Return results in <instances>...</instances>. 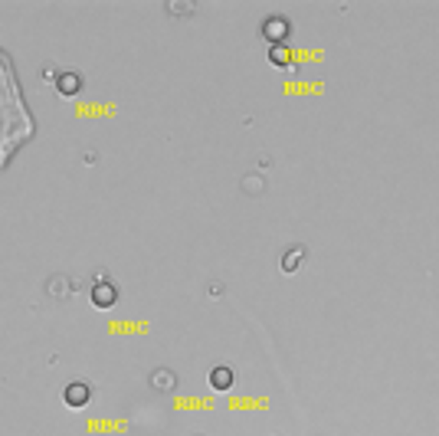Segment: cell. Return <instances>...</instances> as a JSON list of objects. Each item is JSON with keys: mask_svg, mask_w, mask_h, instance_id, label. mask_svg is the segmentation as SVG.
<instances>
[{"mask_svg": "<svg viewBox=\"0 0 439 436\" xmlns=\"http://www.w3.org/2000/svg\"><path fill=\"white\" fill-rule=\"evenodd\" d=\"M289 33H292V26L282 13H272V17H265L263 20V39L269 43V46H286Z\"/></svg>", "mask_w": 439, "mask_h": 436, "instance_id": "1", "label": "cell"}, {"mask_svg": "<svg viewBox=\"0 0 439 436\" xmlns=\"http://www.w3.org/2000/svg\"><path fill=\"white\" fill-rule=\"evenodd\" d=\"M88 299H92L95 309H112L115 302H118V286L109 282V279H99L95 286L88 289Z\"/></svg>", "mask_w": 439, "mask_h": 436, "instance_id": "2", "label": "cell"}, {"mask_svg": "<svg viewBox=\"0 0 439 436\" xmlns=\"http://www.w3.org/2000/svg\"><path fill=\"white\" fill-rule=\"evenodd\" d=\"M63 400L73 407V410H79V407H86L88 400H92V387L82 384V381H73V384H66Z\"/></svg>", "mask_w": 439, "mask_h": 436, "instance_id": "3", "label": "cell"}, {"mask_svg": "<svg viewBox=\"0 0 439 436\" xmlns=\"http://www.w3.org/2000/svg\"><path fill=\"white\" fill-rule=\"evenodd\" d=\"M148 384H151V390H158V394H171L177 387V374L171 371V367H154L148 377Z\"/></svg>", "mask_w": 439, "mask_h": 436, "instance_id": "4", "label": "cell"}, {"mask_svg": "<svg viewBox=\"0 0 439 436\" xmlns=\"http://www.w3.org/2000/svg\"><path fill=\"white\" fill-rule=\"evenodd\" d=\"M79 89H82V75L79 73H59L56 75V92H59V96L73 99V96H79Z\"/></svg>", "mask_w": 439, "mask_h": 436, "instance_id": "5", "label": "cell"}, {"mask_svg": "<svg viewBox=\"0 0 439 436\" xmlns=\"http://www.w3.org/2000/svg\"><path fill=\"white\" fill-rule=\"evenodd\" d=\"M210 387L214 390H230L233 387V367H226V364H216V367H210Z\"/></svg>", "mask_w": 439, "mask_h": 436, "instance_id": "6", "label": "cell"}, {"mask_svg": "<svg viewBox=\"0 0 439 436\" xmlns=\"http://www.w3.org/2000/svg\"><path fill=\"white\" fill-rule=\"evenodd\" d=\"M305 262V246H289L282 253V273H299Z\"/></svg>", "mask_w": 439, "mask_h": 436, "instance_id": "7", "label": "cell"}, {"mask_svg": "<svg viewBox=\"0 0 439 436\" xmlns=\"http://www.w3.org/2000/svg\"><path fill=\"white\" fill-rule=\"evenodd\" d=\"M269 62H276V66H289L292 50H289V46H272V50H269Z\"/></svg>", "mask_w": 439, "mask_h": 436, "instance_id": "8", "label": "cell"}, {"mask_svg": "<svg viewBox=\"0 0 439 436\" xmlns=\"http://www.w3.org/2000/svg\"><path fill=\"white\" fill-rule=\"evenodd\" d=\"M167 10H171V13H190V7H184V3H171Z\"/></svg>", "mask_w": 439, "mask_h": 436, "instance_id": "9", "label": "cell"}]
</instances>
